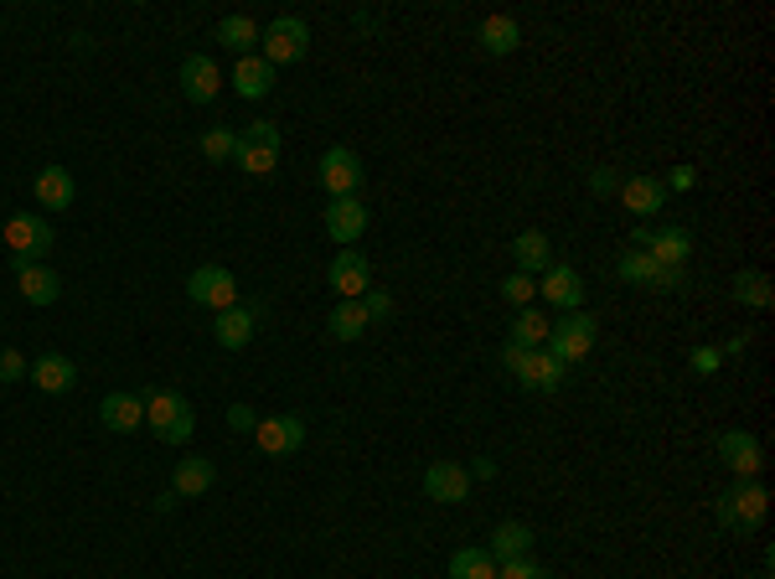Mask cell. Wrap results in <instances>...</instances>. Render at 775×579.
I'll return each instance as SVG.
<instances>
[{
  "mask_svg": "<svg viewBox=\"0 0 775 579\" xmlns=\"http://www.w3.org/2000/svg\"><path fill=\"white\" fill-rule=\"evenodd\" d=\"M765 507H771V492L760 481H734L724 496H713V517L724 533H755L765 523Z\"/></svg>",
  "mask_w": 775,
  "mask_h": 579,
  "instance_id": "6da1fadb",
  "label": "cell"
},
{
  "mask_svg": "<svg viewBox=\"0 0 775 579\" xmlns=\"http://www.w3.org/2000/svg\"><path fill=\"white\" fill-rule=\"evenodd\" d=\"M0 243L11 249V270L42 264L52 249V222L42 212H17V218H6V228H0Z\"/></svg>",
  "mask_w": 775,
  "mask_h": 579,
  "instance_id": "7a4b0ae2",
  "label": "cell"
},
{
  "mask_svg": "<svg viewBox=\"0 0 775 579\" xmlns=\"http://www.w3.org/2000/svg\"><path fill=\"white\" fill-rule=\"evenodd\" d=\"M145 425H151L166 445H186L192 440V429H197V414H192V404H186L182 393L161 389V393L145 398Z\"/></svg>",
  "mask_w": 775,
  "mask_h": 579,
  "instance_id": "3957f363",
  "label": "cell"
},
{
  "mask_svg": "<svg viewBox=\"0 0 775 579\" xmlns=\"http://www.w3.org/2000/svg\"><path fill=\"white\" fill-rule=\"evenodd\" d=\"M594 337H600V321H594V316H585V310H569V316H564V321L548 331V341H543V347H548V352H554L564 368H574V362H585L594 352Z\"/></svg>",
  "mask_w": 775,
  "mask_h": 579,
  "instance_id": "277c9868",
  "label": "cell"
},
{
  "mask_svg": "<svg viewBox=\"0 0 775 579\" xmlns=\"http://www.w3.org/2000/svg\"><path fill=\"white\" fill-rule=\"evenodd\" d=\"M233 166H243L249 176H274V166H280V124L274 120L249 124V130L238 135Z\"/></svg>",
  "mask_w": 775,
  "mask_h": 579,
  "instance_id": "5b68a950",
  "label": "cell"
},
{
  "mask_svg": "<svg viewBox=\"0 0 775 579\" xmlns=\"http://www.w3.org/2000/svg\"><path fill=\"white\" fill-rule=\"evenodd\" d=\"M186 301L192 306H203V310H233L238 306V280L233 270H222V264H203V270H192L186 274Z\"/></svg>",
  "mask_w": 775,
  "mask_h": 579,
  "instance_id": "8992f818",
  "label": "cell"
},
{
  "mask_svg": "<svg viewBox=\"0 0 775 579\" xmlns=\"http://www.w3.org/2000/svg\"><path fill=\"white\" fill-rule=\"evenodd\" d=\"M259 42H264V63L285 68V63H301L305 52H310V26L301 17H274Z\"/></svg>",
  "mask_w": 775,
  "mask_h": 579,
  "instance_id": "52a82bcc",
  "label": "cell"
},
{
  "mask_svg": "<svg viewBox=\"0 0 775 579\" xmlns=\"http://www.w3.org/2000/svg\"><path fill=\"white\" fill-rule=\"evenodd\" d=\"M320 187H326V197H357V187H362V161H357V151H347V145H331V151L320 155Z\"/></svg>",
  "mask_w": 775,
  "mask_h": 579,
  "instance_id": "ba28073f",
  "label": "cell"
},
{
  "mask_svg": "<svg viewBox=\"0 0 775 579\" xmlns=\"http://www.w3.org/2000/svg\"><path fill=\"white\" fill-rule=\"evenodd\" d=\"M253 440H259V450L264 456H295L305 445V419L301 414H270V419H259V429H253Z\"/></svg>",
  "mask_w": 775,
  "mask_h": 579,
  "instance_id": "9c48e42d",
  "label": "cell"
},
{
  "mask_svg": "<svg viewBox=\"0 0 775 579\" xmlns=\"http://www.w3.org/2000/svg\"><path fill=\"white\" fill-rule=\"evenodd\" d=\"M326 233H331V243H341V249H352L362 233H368V203L362 197H331V207H326Z\"/></svg>",
  "mask_w": 775,
  "mask_h": 579,
  "instance_id": "30bf717a",
  "label": "cell"
},
{
  "mask_svg": "<svg viewBox=\"0 0 775 579\" xmlns=\"http://www.w3.org/2000/svg\"><path fill=\"white\" fill-rule=\"evenodd\" d=\"M99 425L114 429V435H135L145 425V393H130V389H114L103 393L99 404Z\"/></svg>",
  "mask_w": 775,
  "mask_h": 579,
  "instance_id": "8fae6325",
  "label": "cell"
},
{
  "mask_svg": "<svg viewBox=\"0 0 775 579\" xmlns=\"http://www.w3.org/2000/svg\"><path fill=\"white\" fill-rule=\"evenodd\" d=\"M719 456H724V466L740 481H755L760 466H765V456H760V440L750 435V429H724V435H719Z\"/></svg>",
  "mask_w": 775,
  "mask_h": 579,
  "instance_id": "7c38bea8",
  "label": "cell"
},
{
  "mask_svg": "<svg viewBox=\"0 0 775 579\" xmlns=\"http://www.w3.org/2000/svg\"><path fill=\"white\" fill-rule=\"evenodd\" d=\"M424 496H435V502H466L471 496V471L460 466V460H435L429 471H424Z\"/></svg>",
  "mask_w": 775,
  "mask_h": 579,
  "instance_id": "4fadbf2b",
  "label": "cell"
},
{
  "mask_svg": "<svg viewBox=\"0 0 775 579\" xmlns=\"http://www.w3.org/2000/svg\"><path fill=\"white\" fill-rule=\"evenodd\" d=\"M331 290H337L341 301H362L372 290V270H368V259H362V249H341L331 259Z\"/></svg>",
  "mask_w": 775,
  "mask_h": 579,
  "instance_id": "5bb4252c",
  "label": "cell"
},
{
  "mask_svg": "<svg viewBox=\"0 0 775 579\" xmlns=\"http://www.w3.org/2000/svg\"><path fill=\"white\" fill-rule=\"evenodd\" d=\"M538 295L548 301V306H558L564 316H569V310L585 306V280H579V270H574V264H554V270L538 280Z\"/></svg>",
  "mask_w": 775,
  "mask_h": 579,
  "instance_id": "9a60e30c",
  "label": "cell"
},
{
  "mask_svg": "<svg viewBox=\"0 0 775 579\" xmlns=\"http://www.w3.org/2000/svg\"><path fill=\"white\" fill-rule=\"evenodd\" d=\"M253 331H259V306H243V301L233 310H218V326H212L222 352H243L253 341Z\"/></svg>",
  "mask_w": 775,
  "mask_h": 579,
  "instance_id": "2e32d148",
  "label": "cell"
},
{
  "mask_svg": "<svg viewBox=\"0 0 775 579\" xmlns=\"http://www.w3.org/2000/svg\"><path fill=\"white\" fill-rule=\"evenodd\" d=\"M517 383H523L527 393H558L564 383H569V368H564V362H558L548 347H538V352H527Z\"/></svg>",
  "mask_w": 775,
  "mask_h": 579,
  "instance_id": "e0dca14e",
  "label": "cell"
},
{
  "mask_svg": "<svg viewBox=\"0 0 775 579\" xmlns=\"http://www.w3.org/2000/svg\"><path fill=\"white\" fill-rule=\"evenodd\" d=\"M218 88H222L218 63H212L207 52H192V57L182 63V94L192 103H212V99H218Z\"/></svg>",
  "mask_w": 775,
  "mask_h": 579,
  "instance_id": "ac0fdd59",
  "label": "cell"
},
{
  "mask_svg": "<svg viewBox=\"0 0 775 579\" xmlns=\"http://www.w3.org/2000/svg\"><path fill=\"white\" fill-rule=\"evenodd\" d=\"M32 192H36V203L52 207V212H68V207L78 203V182H73L68 166H42L36 171V182H32Z\"/></svg>",
  "mask_w": 775,
  "mask_h": 579,
  "instance_id": "d6986e66",
  "label": "cell"
},
{
  "mask_svg": "<svg viewBox=\"0 0 775 579\" xmlns=\"http://www.w3.org/2000/svg\"><path fill=\"white\" fill-rule=\"evenodd\" d=\"M26 378H32L36 393H68L73 383H78V362L63 358V352H42V358L26 368Z\"/></svg>",
  "mask_w": 775,
  "mask_h": 579,
  "instance_id": "ffe728a7",
  "label": "cell"
},
{
  "mask_svg": "<svg viewBox=\"0 0 775 579\" xmlns=\"http://www.w3.org/2000/svg\"><path fill=\"white\" fill-rule=\"evenodd\" d=\"M512 259H517V274H548L554 270V243H548V233H538V228H527V233H517L512 239Z\"/></svg>",
  "mask_w": 775,
  "mask_h": 579,
  "instance_id": "44dd1931",
  "label": "cell"
},
{
  "mask_svg": "<svg viewBox=\"0 0 775 579\" xmlns=\"http://www.w3.org/2000/svg\"><path fill=\"white\" fill-rule=\"evenodd\" d=\"M667 197L673 192L662 187V176H631V182H621V203L636 212V218H652V212H662L667 207Z\"/></svg>",
  "mask_w": 775,
  "mask_h": 579,
  "instance_id": "7402d4cb",
  "label": "cell"
},
{
  "mask_svg": "<svg viewBox=\"0 0 775 579\" xmlns=\"http://www.w3.org/2000/svg\"><path fill=\"white\" fill-rule=\"evenodd\" d=\"M476 42H481L487 57H512V52L523 47V26H517L512 17H487L481 26H476Z\"/></svg>",
  "mask_w": 775,
  "mask_h": 579,
  "instance_id": "603a6c76",
  "label": "cell"
},
{
  "mask_svg": "<svg viewBox=\"0 0 775 579\" xmlns=\"http://www.w3.org/2000/svg\"><path fill=\"white\" fill-rule=\"evenodd\" d=\"M212 481H218V466L207 456H186L176 460V477H171V492L176 496H207L212 492Z\"/></svg>",
  "mask_w": 775,
  "mask_h": 579,
  "instance_id": "cb8c5ba5",
  "label": "cell"
},
{
  "mask_svg": "<svg viewBox=\"0 0 775 579\" xmlns=\"http://www.w3.org/2000/svg\"><path fill=\"white\" fill-rule=\"evenodd\" d=\"M233 88H238V99H270L274 94V68L264 63V57H238V68H233Z\"/></svg>",
  "mask_w": 775,
  "mask_h": 579,
  "instance_id": "d4e9b609",
  "label": "cell"
},
{
  "mask_svg": "<svg viewBox=\"0 0 775 579\" xmlns=\"http://www.w3.org/2000/svg\"><path fill=\"white\" fill-rule=\"evenodd\" d=\"M527 548H533V528H527V523H496V528H491L487 554H491L496 564L527 559Z\"/></svg>",
  "mask_w": 775,
  "mask_h": 579,
  "instance_id": "484cf974",
  "label": "cell"
},
{
  "mask_svg": "<svg viewBox=\"0 0 775 579\" xmlns=\"http://www.w3.org/2000/svg\"><path fill=\"white\" fill-rule=\"evenodd\" d=\"M17 285H21V295H26V306H57V295H63V280H57L47 264L17 270Z\"/></svg>",
  "mask_w": 775,
  "mask_h": 579,
  "instance_id": "4316f807",
  "label": "cell"
},
{
  "mask_svg": "<svg viewBox=\"0 0 775 579\" xmlns=\"http://www.w3.org/2000/svg\"><path fill=\"white\" fill-rule=\"evenodd\" d=\"M212 36H218V42H222L228 52L249 57V52L259 47V36H264V26H259L253 17H222V21H218V32H212Z\"/></svg>",
  "mask_w": 775,
  "mask_h": 579,
  "instance_id": "83f0119b",
  "label": "cell"
},
{
  "mask_svg": "<svg viewBox=\"0 0 775 579\" xmlns=\"http://www.w3.org/2000/svg\"><path fill=\"white\" fill-rule=\"evenodd\" d=\"M646 254L657 259V264H688L692 233H688V228H657V233H652V243H646Z\"/></svg>",
  "mask_w": 775,
  "mask_h": 579,
  "instance_id": "f1b7e54d",
  "label": "cell"
},
{
  "mask_svg": "<svg viewBox=\"0 0 775 579\" xmlns=\"http://www.w3.org/2000/svg\"><path fill=\"white\" fill-rule=\"evenodd\" d=\"M368 326L372 321H368V310H362V301H337L331 316H326V331H331L337 341H357Z\"/></svg>",
  "mask_w": 775,
  "mask_h": 579,
  "instance_id": "f546056e",
  "label": "cell"
},
{
  "mask_svg": "<svg viewBox=\"0 0 775 579\" xmlns=\"http://www.w3.org/2000/svg\"><path fill=\"white\" fill-rule=\"evenodd\" d=\"M450 579H496V559L487 548H456L450 554Z\"/></svg>",
  "mask_w": 775,
  "mask_h": 579,
  "instance_id": "4dcf8cb0",
  "label": "cell"
},
{
  "mask_svg": "<svg viewBox=\"0 0 775 579\" xmlns=\"http://www.w3.org/2000/svg\"><path fill=\"white\" fill-rule=\"evenodd\" d=\"M548 331H554V321H548V316H543V310H517V321H512V341H517V347H527V352H538L543 341H548Z\"/></svg>",
  "mask_w": 775,
  "mask_h": 579,
  "instance_id": "1f68e13d",
  "label": "cell"
},
{
  "mask_svg": "<svg viewBox=\"0 0 775 579\" xmlns=\"http://www.w3.org/2000/svg\"><path fill=\"white\" fill-rule=\"evenodd\" d=\"M734 301H740V306H750V310H771V280H765V274L760 270H740L734 274Z\"/></svg>",
  "mask_w": 775,
  "mask_h": 579,
  "instance_id": "d6a6232c",
  "label": "cell"
},
{
  "mask_svg": "<svg viewBox=\"0 0 775 579\" xmlns=\"http://www.w3.org/2000/svg\"><path fill=\"white\" fill-rule=\"evenodd\" d=\"M615 274H621L625 285H652V280H657V259L646 254V249H631V254H621Z\"/></svg>",
  "mask_w": 775,
  "mask_h": 579,
  "instance_id": "836d02e7",
  "label": "cell"
},
{
  "mask_svg": "<svg viewBox=\"0 0 775 579\" xmlns=\"http://www.w3.org/2000/svg\"><path fill=\"white\" fill-rule=\"evenodd\" d=\"M496 290H502L506 306H517V310H527L533 301H538V280H533V274H506Z\"/></svg>",
  "mask_w": 775,
  "mask_h": 579,
  "instance_id": "e575fe53",
  "label": "cell"
},
{
  "mask_svg": "<svg viewBox=\"0 0 775 579\" xmlns=\"http://www.w3.org/2000/svg\"><path fill=\"white\" fill-rule=\"evenodd\" d=\"M233 151H238L233 130H207V135H203V155H207V161H233Z\"/></svg>",
  "mask_w": 775,
  "mask_h": 579,
  "instance_id": "d590c367",
  "label": "cell"
},
{
  "mask_svg": "<svg viewBox=\"0 0 775 579\" xmlns=\"http://www.w3.org/2000/svg\"><path fill=\"white\" fill-rule=\"evenodd\" d=\"M26 368H32V362L21 358L17 347H0V383H21V378H26Z\"/></svg>",
  "mask_w": 775,
  "mask_h": 579,
  "instance_id": "8d00e7d4",
  "label": "cell"
},
{
  "mask_svg": "<svg viewBox=\"0 0 775 579\" xmlns=\"http://www.w3.org/2000/svg\"><path fill=\"white\" fill-rule=\"evenodd\" d=\"M652 290H667V295L688 290V270H683V264H657V280H652Z\"/></svg>",
  "mask_w": 775,
  "mask_h": 579,
  "instance_id": "74e56055",
  "label": "cell"
},
{
  "mask_svg": "<svg viewBox=\"0 0 775 579\" xmlns=\"http://www.w3.org/2000/svg\"><path fill=\"white\" fill-rule=\"evenodd\" d=\"M496 579H548V569L533 559H512V564H496Z\"/></svg>",
  "mask_w": 775,
  "mask_h": 579,
  "instance_id": "f35d334b",
  "label": "cell"
},
{
  "mask_svg": "<svg viewBox=\"0 0 775 579\" xmlns=\"http://www.w3.org/2000/svg\"><path fill=\"white\" fill-rule=\"evenodd\" d=\"M228 429H233V435H253V429H259V414H253L249 404H228Z\"/></svg>",
  "mask_w": 775,
  "mask_h": 579,
  "instance_id": "ab89813d",
  "label": "cell"
},
{
  "mask_svg": "<svg viewBox=\"0 0 775 579\" xmlns=\"http://www.w3.org/2000/svg\"><path fill=\"white\" fill-rule=\"evenodd\" d=\"M692 373H719V362H724V352H719V347H692Z\"/></svg>",
  "mask_w": 775,
  "mask_h": 579,
  "instance_id": "60d3db41",
  "label": "cell"
},
{
  "mask_svg": "<svg viewBox=\"0 0 775 579\" xmlns=\"http://www.w3.org/2000/svg\"><path fill=\"white\" fill-rule=\"evenodd\" d=\"M590 192H594V197H610V192H621V176H615V166H594V171H590Z\"/></svg>",
  "mask_w": 775,
  "mask_h": 579,
  "instance_id": "b9f144b4",
  "label": "cell"
},
{
  "mask_svg": "<svg viewBox=\"0 0 775 579\" xmlns=\"http://www.w3.org/2000/svg\"><path fill=\"white\" fill-rule=\"evenodd\" d=\"M362 310H368V321H388V316H393V301H388L383 290H368V295H362Z\"/></svg>",
  "mask_w": 775,
  "mask_h": 579,
  "instance_id": "7bdbcfd3",
  "label": "cell"
},
{
  "mask_svg": "<svg viewBox=\"0 0 775 579\" xmlns=\"http://www.w3.org/2000/svg\"><path fill=\"white\" fill-rule=\"evenodd\" d=\"M692 182H698V171H692V166H673V176H667L662 187H667V192H688Z\"/></svg>",
  "mask_w": 775,
  "mask_h": 579,
  "instance_id": "ee69618b",
  "label": "cell"
},
{
  "mask_svg": "<svg viewBox=\"0 0 775 579\" xmlns=\"http://www.w3.org/2000/svg\"><path fill=\"white\" fill-rule=\"evenodd\" d=\"M466 471H471V481H496V460H491V456H476Z\"/></svg>",
  "mask_w": 775,
  "mask_h": 579,
  "instance_id": "f6af8a7d",
  "label": "cell"
},
{
  "mask_svg": "<svg viewBox=\"0 0 775 579\" xmlns=\"http://www.w3.org/2000/svg\"><path fill=\"white\" fill-rule=\"evenodd\" d=\"M523 362H527V347H517V341H506V347H502V368H512V373H523Z\"/></svg>",
  "mask_w": 775,
  "mask_h": 579,
  "instance_id": "bcb514c9",
  "label": "cell"
},
{
  "mask_svg": "<svg viewBox=\"0 0 775 579\" xmlns=\"http://www.w3.org/2000/svg\"><path fill=\"white\" fill-rule=\"evenodd\" d=\"M744 347H750V331H744V337H729V341H724V358H740Z\"/></svg>",
  "mask_w": 775,
  "mask_h": 579,
  "instance_id": "7dc6e473",
  "label": "cell"
},
{
  "mask_svg": "<svg viewBox=\"0 0 775 579\" xmlns=\"http://www.w3.org/2000/svg\"><path fill=\"white\" fill-rule=\"evenodd\" d=\"M0 228H6V222H0Z\"/></svg>",
  "mask_w": 775,
  "mask_h": 579,
  "instance_id": "c3c4849f",
  "label": "cell"
}]
</instances>
